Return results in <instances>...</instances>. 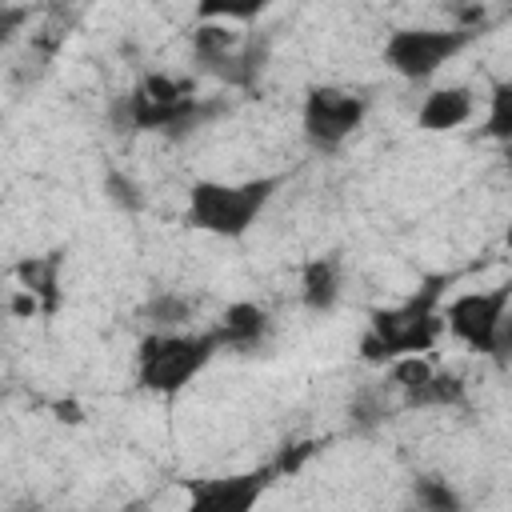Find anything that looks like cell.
Listing matches in <instances>:
<instances>
[{
	"instance_id": "cell-1",
	"label": "cell",
	"mask_w": 512,
	"mask_h": 512,
	"mask_svg": "<svg viewBox=\"0 0 512 512\" xmlns=\"http://www.w3.org/2000/svg\"><path fill=\"white\" fill-rule=\"evenodd\" d=\"M440 276L428 280L412 300L396 304V308H376L368 316V332L360 336V360L368 364H392L400 356H424L444 328V308H436L440 300Z\"/></svg>"
},
{
	"instance_id": "cell-2",
	"label": "cell",
	"mask_w": 512,
	"mask_h": 512,
	"mask_svg": "<svg viewBox=\"0 0 512 512\" xmlns=\"http://www.w3.org/2000/svg\"><path fill=\"white\" fill-rule=\"evenodd\" d=\"M284 184V176H260V180H196L188 188V208H184V224L220 240H240L260 212L272 204L276 188Z\"/></svg>"
},
{
	"instance_id": "cell-3",
	"label": "cell",
	"mask_w": 512,
	"mask_h": 512,
	"mask_svg": "<svg viewBox=\"0 0 512 512\" xmlns=\"http://www.w3.org/2000/svg\"><path fill=\"white\" fill-rule=\"evenodd\" d=\"M216 348V332H152L136 348V380L144 392L176 396L208 368Z\"/></svg>"
},
{
	"instance_id": "cell-4",
	"label": "cell",
	"mask_w": 512,
	"mask_h": 512,
	"mask_svg": "<svg viewBox=\"0 0 512 512\" xmlns=\"http://www.w3.org/2000/svg\"><path fill=\"white\" fill-rule=\"evenodd\" d=\"M120 112H124V124H132L136 132H172V136H184L204 116H212V108H204L192 96V88L168 72H148L120 100Z\"/></svg>"
},
{
	"instance_id": "cell-5",
	"label": "cell",
	"mask_w": 512,
	"mask_h": 512,
	"mask_svg": "<svg viewBox=\"0 0 512 512\" xmlns=\"http://www.w3.org/2000/svg\"><path fill=\"white\" fill-rule=\"evenodd\" d=\"M476 32L464 28H396L384 40V64L404 80L436 76L460 48H468Z\"/></svg>"
},
{
	"instance_id": "cell-6",
	"label": "cell",
	"mask_w": 512,
	"mask_h": 512,
	"mask_svg": "<svg viewBox=\"0 0 512 512\" xmlns=\"http://www.w3.org/2000/svg\"><path fill=\"white\" fill-rule=\"evenodd\" d=\"M364 96L336 88V84H316L304 92V108H300V124L304 136L316 152H336L360 124H364Z\"/></svg>"
},
{
	"instance_id": "cell-7",
	"label": "cell",
	"mask_w": 512,
	"mask_h": 512,
	"mask_svg": "<svg viewBox=\"0 0 512 512\" xmlns=\"http://www.w3.org/2000/svg\"><path fill=\"white\" fill-rule=\"evenodd\" d=\"M508 308H512V280H504L496 288H484V292H460L444 308V328L464 348L492 356V344H496V332H500Z\"/></svg>"
},
{
	"instance_id": "cell-8",
	"label": "cell",
	"mask_w": 512,
	"mask_h": 512,
	"mask_svg": "<svg viewBox=\"0 0 512 512\" xmlns=\"http://www.w3.org/2000/svg\"><path fill=\"white\" fill-rule=\"evenodd\" d=\"M276 476V464L252 468V472H232V476H208L188 488V508L184 512H256L268 480Z\"/></svg>"
},
{
	"instance_id": "cell-9",
	"label": "cell",
	"mask_w": 512,
	"mask_h": 512,
	"mask_svg": "<svg viewBox=\"0 0 512 512\" xmlns=\"http://www.w3.org/2000/svg\"><path fill=\"white\" fill-rule=\"evenodd\" d=\"M472 108H476L472 88H464V84L432 88L420 100V108H416V128H424V132H452V128H460L472 116Z\"/></svg>"
},
{
	"instance_id": "cell-10",
	"label": "cell",
	"mask_w": 512,
	"mask_h": 512,
	"mask_svg": "<svg viewBox=\"0 0 512 512\" xmlns=\"http://www.w3.org/2000/svg\"><path fill=\"white\" fill-rule=\"evenodd\" d=\"M212 332H216L220 344L244 352V348H256L272 332V316H268V308H260L252 300H236V304L224 308V316H220V324Z\"/></svg>"
},
{
	"instance_id": "cell-11",
	"label": "cell",
	"mask_w": 512,
	"mask_h": 512,
	"mask_svg": "<svg viewBox=\"0 0 512 512\" xmlns=\"http://www.w3.org/2000/svg\"><path fill=\"white\" fill-rule=\"evenodd\" d=\"M60 264H64L60 252H44V256H24L12 268V276L20 280V288L40 300L44 316H56V308H60Z\"/></svg>"
},
{
	"instance_id": "cell-12",
	"label": "cell",
	"mask_w": 512,
	"mask_h": 512,
	"mask_svg": "<svg viewBox=\"0 0 512 512\" xmlns=\"http://www.w3.org/2000/svg\"><path fill=\"white\" fill-rule=\"evenodd\" d=\"M300 300L308 312H328L340 300V260L316 256L300 268Z\"/></svg>"
},
{
	"instance_id": "cell-13",
	"label": "cell",
	"mask_w": 512,
	"mask_h": 512,
	"mask_svg": "<svg viewBox=\"0 0 512 512\" xmlns=\"http://www.w3.org/2000/svg\"><path fill=\"white\" fill-rule=\"evenodd\" d=\"M192 52H196V60L220 68L228 56L240 52V32H232L228 24H208V20H200V24L192 28Z\"/></svg>"
},
{
	"instance_id": "cell-14",
	"label": "cell",
	"mask_w": 512,
	"mask_h": 512,
	"mask_svg": "<svg viewBox=\"0 0 512 512\" xmlns=\"http://www.w3.org/2000/svg\"><path fill=\"white\" fill-rule=\"evenodd\" d=\"M412 500L420 512H464L460 492L444 476H416L412 480Z\"/></svg>"
},
{
	"instance_id": "cell-15",
	"label": "cell",
	"mask_w": 512,
	"mask_h": 512,
	"mask_svg": "<svg viewBox=\"0 0 512 512\" xmlns=\"http://www.w3.org/2000/svg\"><path fill=\"white\" fill-rule=\"evenodd\" d=\"M408 408H460L464 404V380L456 372H436L412 400H404Z\"/></svg>"
},
{
	"instance_id": "cell-16",
	"label": "cell",
	"mask_w": 512,
	"mask_h": 512,
	"mask_svg": "<svg viewBox=\"0 0 512 512\" xmlns=\"http://www.w3.org/2000/svg\"><path fill=\"white\" fill-rule=\"evenodd\" d=\"M488 140H512V80H496L488 96V116L480 128Z\"/></svg>"
},
{
	"instance_id": "cell-17",
	"label": "cell",
	"mask_w": 512,
	"mask_h": 512,
	"mask_svg": "<svg viewBox=\"0 0 512 512\" xmlns=\"http://www.w3.org/2000/svg\"><path fill=\"white\" fill-rule=\"evenodd\" d=\"M388 376H392V384L404 392V400H412V396L436 376V368H432L424 356H400V360L388 364Z\"/></svg>"
},
{
	"instance_id": "cell-18",
	"label": "cell",
	"mask_w": 512,
	"mask_h": 512,
	"mask_svg": "<svg viewBox=\"0 0 512 512\" xmlns=\"http://www.w3.org/2000/svg\"><path fill=\"white\" fill-rule=\"evenodd\" d=\"M264 12L260 0H244V4H220V0H208L196 8V20H208V24H232V20H256Z\"/></svg>"
},
{
	"instance_id": "cell-19",
	"label": "cell",
	"mask_w": 512,
	"mask_h": 512,
	"mask_svg": "<svg viewBox=\"0 0 512 512\" xmlns=\"http://www.w3.org/2000/svg\"><path fill=\"white\" fill-rule=\"evenodd\" d=\"M148 316H152L160 328H172V324L188 320V304H184L180 296H156V300L148 304Z\"/></svg>"
},
{
	"instance_id": "cell-20",
	"label": "cell",
	"mask_w": 512,
	"mask_h": 512,
	"mask_svg": "<svg viewBox=\"0 0 512 512\" xmlns=\"http://www.w3.org/2000/svg\"><path fill=\"white\" fill-rule=\"evenodd\" d=\"M104 188H108V196H112L120 208H132V212H136V208L144 204V196H140V184H136V180H124L120 172H112Z\"/></svg>"
},
{
	"instance_id": "cell-21",
	"label": "cell",
	"mask_w": 512,
	"mask_h": 512,
	"mask_svg": "<svg viewBox=\"0 0 512 512\" xmlns=\"http://www.w3.org/2000/svg\"><path fill=\"white\" fill-rule=\"evenodd\" d=\"M8 312H12L16 320H32V316H44L40 300H36L32 292H24V288H16V292H12V300H8Z\"/></svg>"
},
{
	"instance_id": "cell-22",
	"label": "cell",
	"mask_w": 512,
	"mask_h": 512,
	"mask_svg": "<svg viewBox=\"0 0 512 512\" xmlns=\"http://www.w3.org/2000/svg\"><path fill=\"white\" fill-rule=\"evenodd\" d=\"M492 356H496V360H508V356H512V312L504 316V324H500V332H496Z\"/></svg>"
},
{
	"instance_id": "cell-23",
	"label": "cell",
	"mask_w": 512,
	"mask_h": 512,
	"mask_svg": "<svg viewBox=\"0 0 512 512\" xmlns=\"http://www.w3.org/2000/svg\"><path fill=\"white\" fill-rule=\"evenodd\" d=\"M56 412H60V420H68V424H76V420H80V408H76V404H64V400H60V404H56Z\"/></svg>"
},
{
	"instance_id": "cell-24",
	"label": "cell",
	"mask_w": 512,
	"mask_h": 512,
	"mask_svg": "<svg viewBox=\"0 0 512 512\" xmlns=\"http://www.w3.org/2000/svg\"><path fill=\"white\" fill-rule=\"evenodd\" d=\"M504 244L512 248V220H508V228H504Z\"/></svg>"
}]
</instances>
